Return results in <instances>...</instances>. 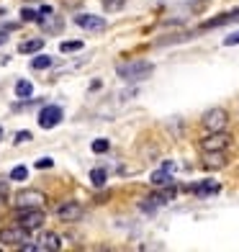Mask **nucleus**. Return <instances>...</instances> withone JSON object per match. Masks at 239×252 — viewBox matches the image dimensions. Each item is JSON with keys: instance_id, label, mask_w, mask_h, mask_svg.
Instances as JSON below:
<instances>
[{"instance_id": "nucleus-14", "label": "nucleus", "mask_w": 239, "mask_h": 252, "mask_svg": "<svg viewBox=\"0 0 239 252\" xmlns=\"http://www.w3.org/2000/svg\"><path fill=\"white\" fill-rule=\"evenodd\" d=\"M219 183H213V180H206V183H198V186H193L190 190L196 193V196H213V193H219Z\"/></svg>"}, {"instance_id": "nucleus-21", "label": "nucleus", "mask_w": 239, "mask_h": 252, "mask_svg": "<svg viewBox=\"0 0 239 252\" xmlns=\"http://www.w3.org/2000/svg\"><path fill=\"white\" fill-rule=\"evenodd\" d=\"M26 178H29V170L24 165H16L10 170V180H26Z\"/></svg>"}, {"instance_id": "nucleus-15", "label": "nucleus", "mask_w": 239, "mask_h": 252, "mask_svg": "<svg viewBox=\"0 0 239 252\" xmlns=\"http://www.w3.org/2000/svg\"><path fill=\"white\" fill-rule=\"evenodd\" d=\"M41 47H44V39H39V36H36V39L21 41V44H18V52H21V54H36Z\"/></svg>"}, {"instance_id": "nucleus-13", "label": "nucleus", "mask_w": 239, "mask_h": 252, "mask_svg": "<svg viewBox=\"0 0 239 252\" xmlns=\"http://www.w3.org/2000/svg\"><path fill=\"white\" fill-rule=\"evenodd\" d=\"M234 21H239V8L232 10V13H224V16H219V18L206 21V24H203V29H216V26H224V24H234Z\"/></svg>"}, {"instance_id": "nucleus-27", "label": "nucleus", "mask_w": 239, "mask_h": 252, "mask_svg": "<svg viewBox=\"0 0 239 252\" xmlns=\"http://www.w3.org/2000/svg\"><path fill=\"white\" fill-rule=\"evenodd\" d=\"M24 142H31V131H18L16 134V144H24Z\"/></svg>"}, {"instance_id": "nucleus-6", "label": "nucleus", "mask_w": 239, "mask_h": 252, "mask_svg": "<svg viewBox=\"0 0 239 252\" xmlns=\"http://www.w3.org/2000/svg\"><path fill=\"white\" fill-rule=\"evenodd\" d=\"M24 242H29V232L24 226H8V229H0V245L5 247H21Z\"/></svg>"}, {"instance_id": "nucleus-18", "label": "nucleus", "mask_w": 239, "mask_h": 252, "mask_svg": "<svg viewBox=\"0 0 239 252\" xmlns=\"http://www.w3.org/2000/svg\"><path fill=\"white\" fill-rule=\"evenodd\" d=\"M106 178H108L106 170H98V167H95L93 173H90V183H93L95 188H103V186H106Z\"/></svg>"}, {"instance_id": "nucleus-8", "label": "nucleus", "mask_w": 239, "mask_h": 252, "mask_svg": "<svg viewBox=\"0 0 239 252\" xmlns=\"http://www.w3.org/2000/svg\"><path fill=\"white\" fill-rule=\"evenodd\" d=\"M54 214H57V219H60V221H80V216H83V206H80L77 201H64V203H60L54 209Z\"/></svg>"}, {"instance_id": "nucleus-7", "label": "nucleus", "mask_w": 239, "mask_h": 252, "mask_svg": "<svg viewBox=\"0 0 239 252\" xmlns=\"http://www.w3.org/2000/svg\"><path fill=\"white\" fill-rule=\"evenodd\" d=\"M64 119V113L60 106H44L39 111V126L41 129H54V126H60V121Z\"/></svg>"}, {"instance_id": "nucleus-26", "label": "nucleus", "mask_w": 239, "mask_h": 252, "mask_svg": "<svg viewBox=\"0 0 239 252\" xmlns=\"http://www.w3.org/2000/svg\"><path fill=\"white\" fill-rule=\"evenodd\" d=\"M237 44H239V31H237V33H232V36H226V39H224V47H237Z\"/></svg>"}, {"instance_id": "nucleus-12", "label": "nucleus", "mask_w": 239, "mask_h": 252, "mask_svg": "<svg viewBox=\"0 0 239 252\" xmlns=\"http://www.w3.org/2000/svg\"><path fill=\"white\" fill-rule=\"evenodd\" d=\"M173 170H175L173 162H165L162 167L157 170V173H152V186H157V188L170 186V183H173V178H170V173H173Z\"/></svg>"}, {"instance_id": "nucleus-2", "label": "nucleus", "mask_w": 239, "mask_h": 252, "mask_svg": "<svg viewBox=\"0 0 239 252\" xmlns=\"http://www.w3.org/2000/svg\"><path fill=\"white\" fill-rule=\"evenodd\" d=\"M18 250L21 252H57V250H62V239L54 232H41L33 242L29 239V242H24Z\"/></svg>"}, {"instance_id": "nucleus-29", "label": "nucleus", "mask_w": 239, "mask_h": 252, "mask_svg": "<svg viewBox=\"0 0 239 252\" xmlns=\"http://www.w3.org/2000/svg\"><path fill=\"white\" fill-rule=\"evenodd\" d=\"M8 41V36H5V31H0V44H5Z\"/></svg>"}, {"instance_id": "nucleus-30", "label": "nucleus", "mask_w": 239, "mask_h": 252, "mask_svg": "<svg viewBox=\"0 0 239 252\" xmlns=\"http://www.w3.org/2000/svg\"><path fill=\"white\" fill-rule=\"evenodd\" d=\"M0 139H3V129H0Z\"/></svg>"}, {"instance_id": "nucleus-1", "label": "nucleus", "mask_w": 239, "mask_h": 252, "mask_svg": "<svg viewBox=\"0 0 239 252\" xmlns=\"http://www.w3.org/2000/svg\"><path fill=\"white\" fill-rule=\"evenodd\" d=\"M154 70V64L152 62H142V60H136V62H123L116 67V75L123 80V83H136V80H144V77H149Z\"/></svg>"}, {"instance_id": "nucleus-19", "label": "nucleus", "mask_w": 239, "mask_h": 252, "mask_svg": "<svg viewBox=\"0 0 239 252\" xmlns=\"http://www.w3.org/2000/svg\"><path fill=\"white\" fill-rule=\"evenodd\" d=\"M203 155H206V165H209V167H221V165H224L221 152H203Z\"/></svg>"}, {"instance_id": "nucleus-28", "label": "nucleus", "mask_w": 239, "mask_h": 252, "mask_svg": "<svg viewBox=\"0 0 239 252\" xmlns=\"http://www.w3.org/2000/svg\"><path fill=\"white\" fill-rule=\"evenodd\" d=\"M5 198H8V180L0 178V201H5Z\"/></svg>"}, {"instance_id": "nucleus-4", "label": "nucleus", "mask_w": 239, "mask_h": 252, "mask_svg": "<svg viewBox=\"0 0 239 252\" xmlns=\"http://www.w3.org/2000/svg\"><path fill=\"white\" fill-rule=\"evenodd\" d=\"M201 124H203L206 131H224L226 124H229V113H226L224 108H211V111L203 113Z\"/></svg>"}, {"instance_id": "nucleus-16", "label": "nucleus", "mask_w": 239, "mask_h": 252, "mask_svg": "<svg viewBox=\"0 0 239 252\" xmlns=\"http://www.w3.org/2000/svg\"><path fill=\"white\" fill-rule=\"evenodd\" d=\"M52 62H54V57H47V54L39 57V52H36V57L31 60V70H47V67H52Z\"/></svg>"}, {"instance_id": "nucleus-17", "label": "nucleus", "mask_w": 239, "mask_h": 252, "mask_svg": "<svg viewBox=\"0 0 239 252\" xmlns=\"http://www.w3.org/2000/svg\"><path fill=\"white\" fill-rule=\"evenodd\" d=\"M31 93H33V85L29 83V80H18L16 83V95L18 98H31Z\"/></svg>"}, {"instance_id": "nucleus-9", "label": "nucleus", "mask_w": 239, "mask_h": 252, "mask_svg": "<svg viewBox=\"0 0 239 252\" xmlns=\"http://www.w3.org/2000/svg\"><path fill=\"white\" fill-rule=\"evenodd\" d=\"M44 201H47V196H44L41 190H21L16 196V206L18 209H31V206H44Z\"/></svg>"}, {"instance_id": "nucleus-11", "label": "nucleus", "mask_w": 239, "mask_h": 252, "mask_svg": "<svg viewBox=\"0 0 239 252\" xmlns=\"http://www.w3.org/2000/svg\"><path fill=\"white\" fill-rule=\"evenodd\" d=\"M72 24L80 26V29H88V31H100L106 26V21L100 18V16H93V13H77L72 18Z\"/></svg>"}, {"instance_id": "nucleus-20", "label": "nucleus", "mask_w": 239, "mask_h": 252, "mask_svg": "<svg viewBox=\"0 0 239 252\" xmlns=\"http://www.w3.org/2000/svg\"><path fill=\"white\" fill-rule=\"evenodd\" d=\"M83 47H85L83 41H62V44H60V52H62V54H70V52H80Z\"/></svg>"}, {"instance_id": "nucleus-24", "label": "nucleus", "mask_w": 239, "mask_h": 252, "mask_svg": "<svg viewBox=\"0 0 239 252\" xmlns=\"http://www.w3.org/2000/svg\"><path fill=\"white\" fill-rule=\"evenodd\" d=\"M54 165V159L52 157H44V159H36V170H49Z\"/></svg>"}, {"instance_id": "nucleus-25", "label": "nucleus", "mask_w": 239, "mask_h": 252, "mask_svg": "<svg viewBox=\"0 0 239 252\" xmlns=\"http://www.w3.org/2000/svg\"><path fill=\"white\" fill-rule=\"evenodd\" d=\"M103 5H106V10H119L123 5V0H103Z\"/></svg>"}, {"instance_id": "nucleus-5", "label": "nucleus", "mask_w": 239, "mask_h": 252, "mask_svg": "<svg viewBox=\"0 0 239 252\" xmlns=\"http://www.w3.org/2000/svg\"><path fill=\"white\" fill-rule=\"evenodd\" d=\"M232 144V136L226 131H209V136L201 139V150L203 152H224Z\"/></svg>"}, {"instance_id": "nucleus-10", "label": "nucleus", "mask_w": 239, "mask_h": 252, "mask_svg": "<svg viewBox=\"0 0 239 252\" xmlns=\"http://www.w3.org/2000/svg\"><path fill=\"white\" fill-rule=\"evenodd\" d=\"M173 198H175V188H167V186H165V190H159V193H154V196L144 198L142 209H144V211H154L157 206H165L167 201H173Z\"/></svg>"}, {"instance_id": "nucleus-3", "label": "nucleus", "mask_w": 239, "mask_h": 252, "mask_svg": "<svg viewBox=\"0 0 239 252\" xmlns=\"http://www.w3.org/2000/svg\"><path fill=\"white\" fill-rule=\"evenodd\" d=\"M47 221V214L41 211V206H31V209H18L16 214V224L24 226L26 232H36Z\"/></svg>"}, {"instance_id": "nucleus-23", "label": "nucleus", "mask_w": 239, "mask_h": 252, "mask_svg": "<svg viewBox=\"0 0 239 252\" xmlns=\"http://www.w3.org/2000/svg\"><path fill=\"white\" fill-rule=\"evenodd\" d=\"M21 16H24V21H39L41 18L36 10H31V8H24V10H21Z\"/></svg>"}, {"instance_id": "nucleus-22", "label": "nucleus", "mask_w": 239, "mask_h": 252, "mask_svg": "<svg viewBox=\"0 0 239 252\" xmlns=\"http://www.w3.org/2000/svg\"><path fill=\"white\" fill-rule=\"evenodd\" d=\"M93 152H108V139H95L93 142Z\"/></svg>"}]
</instances>
